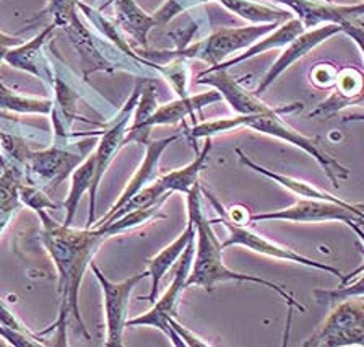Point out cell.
<instances>
[{
    "mask_svg": "<svg viewBox=\"0 0 364 347\" xmlns=\"http://www.w3.org/2000/svg\"><path fill=\"white\" fill-rule=\"evenodd\" d=\"M53 108V101L50 100H39V98H26V96H20L10 88L0 82V110H10L16 113H23V115H31V113H46L50 111Z\"/></svg>",
    "mask_w": 364,
    "mask_h": 347,
    "instance_id": "d4e9b609",
    "label": "cell"
},
{
    "mask_svg": "<svg viewBox=\"0 0 364 347\" xmlns=\"http://www.w3.org/2000/svg\"><path fill=\"white\" fill-rule=\"evenodd\" d=\"M337 33H341L340 25H322L312 28V30H306L303 35L294 38L293 41L288 44L287 49L283 51L280 58L277 59L275 64L270 67V71L265 73V77L262 78L254 93H264L265 90L269 88L284 71L289 69L296 61L304 58L307 53H311V51L316 49L318 44H322L326 39L332 38L333 35H337Z\"/></svg>",
    "mask_w": 364,
    "mask_h": 347,
    "instance_id": "4fadbf2b",
    "label": "cell"
},
{
    "mask_svg": "<svg viewBox=\"0 0 364 347\" xmlns=\"http://www.w3.org/2000/svg\"><path fill=\"white\" fill-rule=\"evenodd\" d=\"M0 323L4 324V328H9L11 331L28 333V329L23 326L18 320H16L15 315L7 309V305L4 304L2 299H0Z\"/></svg>",
    "mask_w": 364,
    "mask_h": 347,
    "instance_id": "836d02e7",
    "label": "cell"
},
{
    "mask_svg": "<svg viewBox=\"0 0 364 347\" xmlns=\"http://www.w3.org/2000/svg\"><path fill=\"white\" fill-rule=\"evenodd\" d=\"M95 172H96L95 153L93 155H90L87 160H85L75 170V172H73L70 192H68V197L64 204V207L67 210V217H65V224H64L65 227L72 225V220H73V217H75L80 199H82V196L85 195V191L91 190V186H93Z\"/></svg>",
    "mask_w": 364,
    "mask_h": 347,
    "instance_id": "603a6c76",
    "label": "cell"
},
{
    "mask_svg": "<svg viewBox=\"0 0 364 347\" xmlns=\"http://www.w3.org/2000/svg\"><path fill=\"white\" fill-rule=\"evenodd\" d=\"M187 210H189V217L196 222L197 230V253L196 258L192 261V267L187 277L186 287L198 286L208 292H212L213 287L220 282L228 281H237V282H252L259 284V286L269 287L280 295L283 300H287L289 309H298L301 313H304L306 309L299 304L298 300L289 292H287L282 286L275 282L267 281V279L249 276V274H239V272L231 271L223 263V248L218 242V237L213 232L212 220H208L202 212V202H200V186L196 183L192 190L187 192Z\"/></svg>",
    "mask_w": 364,
    "mask_h": 347,
    "instance_id": "7a4b0ae2",
    "label": "cell"
},
{
    "mask_svg": "<svg viewBox=\"0 0 364 347\" xmlns=\"http://www.w3.org/2000/svg\"><path fill=\"white\" fill-rule=\"evenodd\" d=\"M203 192H205V196H207L208 201L213 204V207L216 209V212H218V215H220L218 219L212 220V224L213 225L215 224H223L228 229V232H230V238H228L225 243H221V248H223V249L230 248V247H235V244H241V247H246L249 249H252V252H255V253L269 256V258L291 261V263L312 267V269L326 271V272H328V274L337 276L338 279L343 277V276H341L340 269H337V267L306 258V256L296 253V252H293V249L284 248V247H282V244L273 243L272 240H269V238L259 235V233L250 230L249 227H244L241 224H237V222L231 220L230 215H228V212H226V209L221 206V204L216 201V199L212 195H210V192H207V191H203Z\"/></svg>",
    "mask_w": 364,
    "mask_h": 347,
    "instance_id": "277c9868",
    "label": "cell"
},
{
    "mask_svg": "<svg viewBox=\"0 0 364 347\" xmlns=\"http://www.w3.org/2000/svg\"><path fill=\"white\" fill-rule=\"evenodd\" d=\"M364 103V73L355 67H345L337 73L335 93L311 113L312 116H330L345 108Z\"/></svg>",
    "mask_w": 364,
    "mask_h": 347,
    "instance_id": "2e32d148",
    "label": "cell"
},
{
    "mask_svg": "<svg viewBox=\"0 0 364 347\" xmlns=\"http://www.w3.org/2000/svg\"><path fill=\"white\" fill-rule=\"evenodd\" d=\"M337 73H338V71H335L332 66L318 64L314 69V72L311 73V81L314 82L317 87L327 88V87H330V85H335V81H337Z\"/></svg>",
    "mask_w": 364,
    "mask_h": 347,
    "instance_id": "4dcf8cb0",
    "label": "cell"
},
{
    "mask_svg": "<svg viewBox=\"0 0 364 347\" xmlns=\"http://www.w3.org/2000/svg\"><path fill=\"white\" fill-rule=\"evenodd\" d=\"M280 26V24H265L255 26H242V28H221L205 41L197 43L196 46H189L178 51V53L166 54V59L173 58H197L210 66H218L231 54L237 53L239 49L250 48L257 43L260 38L269 35L273 30Z\"/></svg>",
    "mask_w": 364,
    "mask_h": 347,
    "instance_id": "8992f818",
    "label": "cell"
},
{
    "mask_svg": "<svg viewBox=\"0 0 364 347\" xmlns=\"http://www.w3.org/2000/svg\"><path fill=\"white\" fill-rule=\"evenodd\" d=\"M20 197L26 202V206H30L36 210H41L44 207H49V209L57 207L53 201H49V199L46 197L41 191L31 190V187H21Z\"/></svg>",
    "mask_w": 364,
    "mask_h": 347,
    "instance_id": "f546056e",
    "label": "cell"
},
{
    "mask_svg": "<svg viewBox=\"0 0 364 347\" xmlns=\"http://www.w3.org/2000/svg\"><path fill=\"white\" fill-rule=\"evenodd\" d=\"M341 31L346 33V35L358 44V48L361 49L364 58V24H361L360 20L345 21V24L341 25Z\"/></svg>",
    "mask_w": 364,
    "mask_h": 347,
    "instance_id": "1f68e13d",
    "label": "cell"
},
{
    "mask_svg": "<svg viewBox=\"0 0 364 347\" xmlns=\"http://www.w3.org/2000/svg\"><path fill=\"white\" fill-rule=\"evenodd\" d=\"M196 233H197L196 222H193L192 217H189V220H187V227L186 230L182 232V235L179 238H176L171 244H168L163 252H159L155 258L150 259L146 274L151 279V289H150V295H148V300H150L151 304L156 300L159 284H161L164 274H166L169 267L174 264V261L184 253L187 243H189L192 238H196Z\"/></svg>",
    "mask_w": 364,
    "mask_h": 347,
    "instance_id": "ac0fdd59",
    "label": "cell"
},
{
    "mask_svg": "<svg viewBox=\"0 0 364 347\" xmlns=\"http://www.w3.org/2000/svg\"><path fill=\"white\" fill-rule=\"evenodd\" d=\"M346 225H348L350 227V229L353 230V232H355L356 233V237L358 238H360V242L363 243V247H364V230L361 229V227L360 225H358V222H348V224H346ZM361 271H364V264H361L360 267H356V269L355 271H353V272H350V274L348 276H343V277H341V284H345V282H348V281H351V279L353 277H355L356 274H360V272Z\"/></svg>",
    "mask_w": 364,
    "mask_h": 347,
    "instance_id": "d590c367",
    "label": "cell"
},
{
    "mask_svg": "<svg viewBox=\"0 0 364 347\" xmlns=\"http://www.w3.org/2000/svg\"><path fill=\"white\" fill-rule=\"evenodd\" d=\"M304 31H306V28L303 26V24H301V21L296 19V16H293L291 20L284 21L283 25H280V26L277 28V30H273L272 33H269V35H265L264 38L260 39V41L254 43L252 46L247 48L246 53H241L239 56H236V58L221 62V64H218V66L208 67L207 71L230 69V67H232V66H237L239 62L252 59V58H255V56L265 53V51H269V49L288 46V44L291 43L294 38H298L299 35H303Z\"/></svg>",
    "mask_w": 364,
    "mask_h": 347,
    "instance_id": "e0dca14e",
    "label": "cell"
},
{
    "mask_svg": "<svg viewBox=\"0 0 364 347\" xmlns=\"http://www.w3.org/2000/svg\"><path fill=\"white\" fill-rule=\"evenodd\" d=\"M364 346V297L338 301L304 347Z\"/></svg>",
    "mask_w": 364,
    "mask_h": 347,
    "instance_id": "5b68a950",
    "label": "cell"
},
{
    "mask_svg": "<svg viewBox=\"0 0 364 347\" xmlns=\"http://www.w3.org/2000/svg\"><path fill=\"white\" fill-rule=\"evenodd\" d=\"M20 46V36L15 35H5V33L0 31V64H2V61H5V56H7L9 51L11 48H16Z\"/></svg>",
    "mask_w": 364,
    "mask_h": 347,
    "instance_id": "e575fe53",
    "label": "cell"
},
{
    "mask_svg": "<svg viewBox=\"0 0 364 347\" xmlns=\"http://www.w3.org/2000/svg\"><path fill=\"white\" fill-rule=\"evenodd\" d=\"M78 0H49L41 15H50L55 26H68L77 16Z\"/></svg>",
    "mask_w": 364,
    "mask_h": 347,
    "instance_id": "4316f807",
    "label": "cell"
},
{
    "mask_svg": "<svg viewBox=\"0 0 364 347\" xmlns=\"http://www.w3.org/2000/svg\"><path fill=\"white\" fill-rule=\"evenodd\" d=\"M44 224V243L48 252L53 256L54 263L59 269V292H60V315L54 328L60 329L59 339H64L67 313L72 311L73 316L82 328L87 338H90L78 310V289L82 284L85 269L91 258L100 248V244L109 238L105 227L87 230H72L70 227L59 225L50 220L48 214L39 212Z\"/></svg>",
    "mask_w": 364,
    "mask_h": 347,
    "instance_id": "6da1fadb",
    "label": "cell"
},
{
    "mask_svg": "<svg viewBox=\"0 0 364 347\" xmlns=\"http://www.w3.org/2000/svg\"><path fill=\"white\" fill-rule=\"evenodd\" d=\"M203 2H210V0H168V2L164 4L153 16H155L158 26H163L169 24L174 16H178L179 14L184 12V10L196 7V5L203 4Z\"/></svg>",
    "mask_w": 364,
    "mask_h": 347,
    "instance_id": "83f0119b",
    "label": "cell"
},
{
    "mask_svg": "<svg viewBox=\"0 0 364 347\" xmlns=\"http://www.w3.org/2000/svg\"><path fill=\"white\" fill-rule=\"evenodd\" d=\"M109 4H114V9H116L117 25L122 26L130 36H134L136 43L144 44V48H146L148 33L158 26L155 16L145 14L135 0H109L105 4V7Z\"/></svg>",
    "mask_w": 364,
    "mask_h": 347,
    "instance_id": "d6986e66",
    "label": "cell"
},
{
    "mask_svg": "<svg viewBox=\"0 0 364 347\" xmlns=\"http://www.w3.org/2000/svg\"><path fill=\"white\" fill-rule=\"evenodd\" d=\"M223 100L220 92H207L193 96H181L179 100L171 101L168 105H163L155 110V113L134 129H129V138H125V142L135 139L144 144L146 134L150 133L153 126H163V124H176L186 116L193 115V113L202 110V108L213 105L216 101ZM124 142V144H125Z\"/></svg>",
    "mask_w": 364,
    "mask_h": 347,
    "instance_id": "8fae6325",
    "label": "cell"
},
{
    "mask_svg": "<svg viewBox=\"0 0 364 347\" xmlns=\"http://www.w3.org/2000/svg\"><path fill=\"white\" fill-rule=\"evenodd\" d=\"M293 10L306 30H312L318 25H343L345 21L360 20L364 15V4L358 5H335L330 0H277Z\"/></svg>",
    "mask_w": 364,
    "mask_h": 347,
    "instance_id": "30bf717a",
    "label": "cell"
},
{
    "mask_svg": "<svg viewBox=\"0 0 364 347\" xmlns=\"http://www.w3.org/2000/svg\"><path fill=\"white\" fill-rule=\"evenodd\" d=\"M54 28H55V25H50V26L46 28V30L39 33L36 38H33L30 43L20 44V46H16V48H11L7 53V56H5V61H7L11 67H16V69H21V71L33 72L34 76H36V69H34V64H36V59L39 56L38 51H39V48L43 46L44 39L54 31Z\"/></svg>",
    "mask_w": 364,
    "mask_h": 347,
    "instance_id": "cb8c5ba5",
    "label": "cell"
},
{
    "mask_svg": "<svg viewBox=\"0 0 364 347\" xmlns=\"http://www.w3.org/2000/svg\"><path fill=\"white\" fill-rule=\"evenodd\" d=\"M343 123H350V121H364V115H351L341 119ZM358 207L364 210V204H358Z\"/></svg>",
    "mask_w": 364,
    "mask_h": 347,
    "instance_id": "8d00e7d4",
    "label": "cell"
},
{
    "mask_svg": "<svg viewBox=\"0 0 364 347\" xmlns=\"http://www.w3.org/2000/svg\"><path fill=\"white\" fill-rule=\"evenodd\" d=\"M197 83L200 85H210L218 90L221 96L228 101L232 110L237 115H259V113H267L273 110V108L267 106L264 101H260L255 93L247 92L241 83L235 81L228 69H218V71H203L197 76Z\"/></svg>",
    "mask_w": 364,
    "mask_h": 347,
    "instance_id": "5bb4252c",
    "label": "cell"
},
{
    "mask_svg": "<svg viewBox=\"0 0 364 347\" xmlns=\"http://www.w3.org/2000/svg\"><path fill=\"white\" fill-rule=\"evenodd\" d=\"M218 2L223 4L230 12L257 25L282 24V21H288L293 19V14H289L288 10L255 4L250 2V0H218Z\"/></svg>",
    "mask_w": 364,
    "mask_h": 347,
    "instance_id": "7402d4cb",
    "label": "cell"
},
{
    "mask_svg": "<svg viewBox=\"0 0 364 347\" xmlns=\"http://www.w3.org/2000/svg\"><path fill=\"white\" fill-rule=\"evenodd\" d=\"M284 110H270L267 113H259V115H239L236 118H226V119H216V121L202 123L193 126L189 133L191 139H202V138H212V135L228 133V130L239 129V128H250L257 133L272 135V138L287 140L288 144H293L299 149H303L311 157H314L317 163L323 168V172L332 181L333 186H338V180L346 178L350 175L343 165L338 163L333 157L327 155L326 152L321 150L317 144V139L306 138V135L299 134L291 126L280 118V113Z\"/></svg>",
    "mask_w": 364,
    "mask_h": 347,
    "instance_id": "3957f363",
    "label": "cell"
},
{
    "mask_svg": "<svg viewBox=\"0 0 364 347\" xmlns=\"http://www.w3.org/2000/svg\"><path fill=\"white\" fill-rule=\"evenodd\" d=\"M249 220H287V222H327L340 220L343 224L348 222L364 220V210L358 206H351L348 202H332L321 201V199H301L291 207L275 210V212L250 215Z\"/></svg>",
    "mask_w": 364,
    "mask_h": 347,
    "instance_id": "9c48e42d",
    "label": "cell"
},
{
    "mask_svg": "<svg viewBox=\"0 0 364 347\" xmlns=\"http://www.w3.org/2000/svg\"><path fill=\"white\" fill-rule=\"evenodd\" d=\"M156 108L158 106H156V100H155V93H153V88L151 87L144 88V96H141V101L139 105H136L134 124L129 129H134L136 126H140L141 123L146 121V119L150 118L153 113H155Z\"/></svg>",
    "mask_w": 364,
    "mask_h": 347,
    "instance_id": "f1b7e54d",
    "label": "cell"
},
{
    "mask_svg": "<svg viewBox=\"0 0 364 347\" xmlns=\"http://www.w3.org/2000/svg\"><path fill=\"white\" fill-rule=\"evenodd\" d=\"M30 162L33 172L38 173L39 178L53 181L57 186L64 181V178H67L77 162H80V155H72V153H67L64 150L50 149L46 152L31 153Z\"/></svg>",
    "mask_w": 364,
    "mask_h": 347,
    "instance_id": "ffe728a7",
    "label": "cell"
},
{
    "mask_svg": "<svg viewBox=\"0 0 364 347\" xmlns=\"http://www.w3.org/2000/svg\"><path fill=\"white\" fill-rule=\"evenodd\" d=\"M193 254H196V238L187 243V247L182 253V259L176 269V274L171 286L168 287L166 292L163 294V297L159 299L155 306L150 311H146L145 315L136 316L134 320H129L125 326H153L158 328L159 331H163L168 338L173 339V343L176 346H182L179 339V336L176 334V331L171 328L169 320L171 318H176V311H178V305H179V297L182 294V290L187 289L186 282L187 277H189L191 267H192V261H193Z\"/></svg>",
    "mask_w": 364,
    "mask_h": 347,
    "instance_id": "52a82bcc",
    "label": "cell"
},
{
    "mask_svg": "<svg viewBox=\"0 0 364 347\" xmlns=\"http://www.w3.org/2000/svg\"><path fill=\"white\" fill-rule=\"evenodd\" d=\"M236 153L239 155V160L246 165L247 168L267 176V178L273 180L275 183H278L283 187H287V190L294 192V195L301 196L303 199H321V201H332V202H340V204L345 202V201H341V199H338L337 196L328 195V192L318 190V187L312 186L309 183H306V181L296 180V178H291V176H284V175H280V173H273V172H270V170L260 167V165H257L255 162L250 160V158H247V155L242 150L237 149Z\"/></svg>",
    "mask_w": 364,
    "mask_h": 347,
    "instance_id": "44dd1931",
    "label": "cell"
},
{
    "mask_svg": "<svg viewBox=\"0 0 364 347\" xmlns=\"http://www.w3.org/2000/svg\"><path fill=\"white\" fill-rule=\"evenodd\" d=\"M179 139V135H171V138H164V139H159L155 142H150V144H146V155H145V160L141 163V167L136 170V173L134 175V178L129 181V185L125 186L124 192L119 197V201L114 204L111 207L109 212H107L105 217H102L98 224H95L93 227H90V229H98V227L105 225L107 219L111 217L112 214H116L119 209H121L125 202L129 201V199H132L136 192H139L141 187H145V185L148 181L155 180L156 172H158V163L161 160V155L163 152L166 150V147L173 144Z\"/></svg>",
    "mask_w": 364,
    "mask_h": 347,
    "instance_id": "9a60e30c",
    "label": "cell"
},
{
    "mask_svg": "<svg viewBox=\"0 0 364 347\" xmlns=\"http://www.w3.org/2000/svg\"><path fill=\"white\" fill-rule=\"evenodd\" d=\"M96 279H98L102 289V299H105V313H106V346L107 347H121L124 328L127 324V309L130 301V294L136 284L148 277L146 271L139 272L124 282H112L106 279L105 274L98 269V266L91 264Z\"/></svg>",
    "mask_w": 364,
    "mask_h": 347,
    "instance_id": "ba28073f",
    "label": "cell"
},
{
    "mask_svg": "<svg viewBox=\"0 0 364 347\" xmlns=\"http://www.w3.org/2000/svg\"><path fill=\"white\" fill-rule=\"evenodd\" d=\"M360 276L356 281H353L350 284H341L338 289H332V290H323V289H317L312 292L318 304H335V301H341L346 299H353V297H364V271H361ZM355 276V277H356Z\"/></svg>",
    "mask_w": 364,
    "mask_h": 347,
    "instance_id": "484cf974",
    "label": "cell"
},
{
    "mask_svg": "<svg viewBox=\"0 0 364 347\" xmlns=\"http://www.w3.org/2000/svg\"><path fill=\"white\" fill-rule=\"evenodd\" d=\"M139 93H140V88H136L134 96L129 100V103L125 105V108L122 110L121 116H119L116 123H114V126L109 130H106L105 134H102L98 149H96V152H95L96 172H95L93 186H91V190H90V214H88L87 229H90L91 224L95 222L96 191H98V186L101 183V178H102V175H105L106 168L109 167V163L112 162L114 153H116L124 145L125 134L129 133L127 123L130 119V111H132V108L135 106V101H136V96H139Z\"/></svg>",
    "mask_w": 364,
    "mask_h": 347,
    "instance_id": "7c38bea8",
    "label": "cell"
},
{
    "mask_svg": "<svg viewBox=\"0 0 364 347\" xmlns=\"http://www.w3.org/2000/svg\"><path fill=\"white\" fill-rule=\"evenodd\" d=\"M169 324H171V328H173L176 331V334L179 336V339H184V341H182L184 346H192V347L193 346H210L208 343H205V341H202L200 338H197V336L191 333L189 329H186L184 326H182V324L176 321V318H171Z\"/></svg>",
    "mask_w": 364,
    "mask_h": 347,
    "instance_id": "d6a6232c",
    "label": "cell"
}]
</instances>
